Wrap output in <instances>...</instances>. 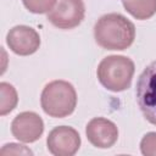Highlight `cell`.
I'll return each instance as SVG.
<instances>
[{"label":"cell","instance_id":"obj_5","mask_svg":"<svg viewBox=\"0 0 156 156\" xmlns=\"http://www.w3.org/2000/svg\"><path fill=\"white\" fill-rule=\"evenodd\" d=\"M85 15L83 0H56L48 12V20L60 29H72L82 23Z\"/></svg>","mask_w":156,"mask_h":156},{"label":"cell","instance_id":"obj_14","mask_svg":"<svg viewBox=\"0 0 156 156\" xmlns=\"http://www.w3.org/2000/svg\"><path fill=\"white\" fill-rule=\"evenodd\" d=\"M0 155L1 156H5V155H33V152L24 145L10 143V144H6L2 146V149L0 150Z\"/></svg>","mask_w":156,"mask_h":156},{"label":"cell","instance_id":"obj_6","mask_svg":"<svg viewBox=\"0 0 156 156\" xmlns=\"http://www.w3.org/2000/svg\"><path fill=\"white\" fill-rule=\"evenodd\" d=\"M48 150L55 156H72L80 146L78 132L68 126L55 127L46 139Z\"/></svg>","mask_w":156,"mask_h":156},{"label":"cell","instance_id":"obj_13","mask_svg":"<svg viewBox=\"0 0 156 156\" xmlns=\"http://www.w3.org/2000/svg\"><path fill=\"white\" fill-rule=\"evenodd\" d=\"M140 151L144 156H156V132L146 133L140 141Z\"/></svg>","mask_w":156,"mask_h":156},{"label":"cell","instance_id":"obj_2","mask_svg":"<svg viewBox=\"0 0 156 156\" xmlns=\"http://www.w3.org/2000/svg\"><path fill=\"white\" fill-rule=\"evenodd\" d=\"M40 104L44 112L50 117H67L77 106L76 89L66 80H52L44 87L40 96Z\"/></svg>","mask_w":156,"mask_h":156},{"label":"cell","instance_id":"obj_7","mask_svg":"<svg viewBox=\"0 0 156 156\" xmlns=\"http://www.w3.org/2000/svg\"><path fill=\"white\" fill-rule=\"evenodd\" d=\"M44 132V122L41 117L32 111L18 113L11 123L12 135L22 143L37 141Z\"/></svg>","mask_w":156,"mask_h":156},{"label":"cell","instance_id":"obj_11","mask_svg":"<svg viewBox=\"0 0 156 156\" xmlns=\"http://www.w3.org/2000/svg\"><path fill=\"white\" fill-rule=\"evenodd\" d=\"M18 102L17 91L10 83H0V115L5 116L10 113Z\"/></svg>","mask_w":156,"mask_h":156},{"label":"cell","instance_id":"obj_4","mask_svg":"<svg viewBox=\"0 0 156 156\" xmlns=\"http://www.w3.org/2000/svg\"><path fill=\"white\" fill-rule=\"evenodd\" d=\"M135 99L145 119L156 126V61L146 66L139 76Z\"/></svg>","mask_w":156,"mask_h":156},{"label":"cell","instance_id":"obj_1","mask_svg":"<svg viewBox=\"0 0 156 156\" xmlns=\"http://www.w3.org/2000/svg\"><path fill=\"white\" fill-rule=\"evenodd\" d=\"M94 38L102 49L126 50L135 39V27L121 13H107L95 23Z\"/></svg>","mask_w":156,"mask_h":156},{"label":"cell","instance_id":"obj_10","mask_svg":"<svg viewBox=\"0 0 156 156\" xmlns=\"http://www.w3.org/2000/svg\"><path fill=\"white\" fill-rule=\"evenodd\" d=\"M122 4L136 20H147L156 13V0H122Z\"/></svg>","mask_w":156,"mask_h":156},{"label":"cell","instance_id":"obj_9","mask_svg":"<svg viewBox=\"0 0 156 156\" xmlns=\"http://www.w3.org/2000/svg\"><path fill=\"white\" fill-rule=\"evenodd\" d=\"M85 134L91 145L99 149H108L115 145L118 139V129L116 124L104 117H95L89 121Z\"/></svg>","mask_w":156,"mask_h":156},{"label":"cell","instance_id":"obj_8","mask_svg":"<svg viewBox=\"0 0 156 156\" xmlns=\"http://www.w3.org/2000/svg\"><path fill=\"white\" fill-rule=\"evenodd\" d=\"M6 43L16 55L28 56L39 49L40 37L35 29L28 26H15L9 30Z\"/></svg>","mask_w":156,"mask_h":156},{"label":"cell","instance_id":"obj_3","mask_svg":"<svg viewBox=\"0 0 156 156\" xmlns=\"http://www.w3.org/2000/svg\"><path fill=\"white\" fill-rule=\"evenodd\" d=\"M134 71V62L129 57L111 55L101 60L98 66L96 74L102 87L118 93L130 87Z\"/></svg>","mask_w":156,"mask_h":156},{"label":"cell","instance_id":"obj_12","mask_svg":"<svg viewBox=\"0 0 156 156\" xmlns=\"http://www.w3.org/2000/svg\"><path fill=\"white\" fill-rule=\"evenodd\" d=\"M24 7L32 13H45L49 12L56 0H22Z\"/></svg>","mask_w":156,"mask_h":156}]
</instances>
